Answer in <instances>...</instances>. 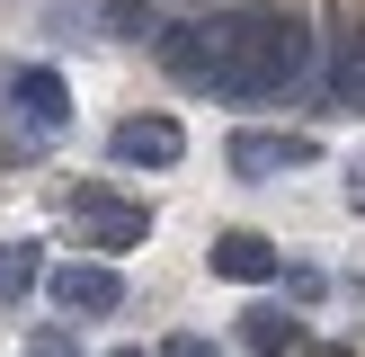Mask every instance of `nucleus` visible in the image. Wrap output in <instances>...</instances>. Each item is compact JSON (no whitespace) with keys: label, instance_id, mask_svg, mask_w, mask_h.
I'll list each match as a JSON object with an SVG mask.
<instances>
[{"label":"nucleus","instance_id":"1","mask_svg":"<svg viewBox=\"0 0 365 357\" xmlns=\"http://www.w3.org/2000/svg\"><path fill=\"white\" fill-rule=\"evenodd\" d=\"M160 63L187 89H214V99H267L312 63V36L285 9L250 0V9H223V18H178L160 36Z\"/></svg>","mask_w":365,"mask_h":357},{"label":"nucleus","instance_id":"2","mask_svg":"<svg viewBox=\"0 0 365 357\" xmlns=\"http://www.w3.org/2000/svg\"><path fill=\"white\" fill-rule=\"evenodd\" d=\"M71 125V89H63V71H45V63H27V71H9V116H0V152L9 161H36L53 134Z\"/></svg>","mask_w":365,"mask_h":357},{"label":"nucleus","instance_id":"3","mask_svg":"<svg viewBox=\"0 0 365 357\" xmlns=\"http://www.w3.org/2000/svg\"><path fill=\"white\" fill-rule=\"evenodd\" d=\"M178 152H187L178 116H125L116 134H107V161H116V170H170Z\"/></svg>","mask_w":365,"mask_h":357},{"label":"nucleus","instance_id":"4","mask_svg":"<svg viewBox=\"0 0 365 357\" xmlns=\"http://www.w3.org/2000/svg\"><path fill=\"white\" fill-rule=\"evenodd\" d=\"M45 286H53V303H63V313H116V303H125V277H116L107 259H63Z\"/></svg>","mask_w":365,"mask_h":357},{"label":"nucleus","instance_id":"5","mask_svg":"<svg viewBox=\"0 0 365 357\" xmlns=\"http://www.w3.org/2000/svg\"><path fill=\"white\" fill-rule=\"evenodd\" d=\"M214 277H232V286H267V277H285V250L267 241V232H223V241H214Z\"/></svg>","mask_w":365,"mask_h":357},{"label":"nucleus","instance_id":"6","mask_svg":"<svg viewBox=\"0 0 365 357\" xmlns=\"http://www.w3.org/2000/svg\"><path fill=\"white\" fill-rule=\"evenodd\" d=\"M71 206L89 214V250H134V241H152V206H107L98 188H81Z\"/></svg>","mask_w":365,"mask_h":357},{"label":"nucleus","instance_id":"7","mask_svg":"<svg viewBox=\"0 0 365 357\" xmlns=\"http://www.w3.org/2000/svg\"><path fill=\"white\" fill-rule=\"evenodd\" d=\"M321 152V143L312 134H232V170H241V178H277V170H294V161H312Z\"/></svg>","mask_w":365,"mask_h":357},{"label":"nucleus","instance_id":"8","mask_svg":"<svg viewBox=\"0 0 365 357\" xmlns=\"http://www.w3.org/2000/svg\"><path fill=\"white\" fill-rule=\"evenodd\" d=\"M241 348L250 357H294L303 348V321L277 313V303H250V313H241Z\"/></svg>","mask_w":365,"mask_h":357},{"label":"nucleus","instance_id":"9","mask_svg":"<svg viewBox=\"0 0 365 357\" xmlns=\"http://www.w3.org/2000/svg\"><path fill=\"white\" fill-rule=\"evenodd\" d=\"M330 99L365 107V36H339V63H330Z\"/></svg>","mask_w":365,"mask_h":357},{"label":"nucleus","instance_id":"10","mask_svg":"<svg viewBox=\"0 0 365 357\" xmlns=\"http://www.w3.org/2000/svg\"><path fill=\"white\" fill-rule=\"evenodd\" d=\"M45 277V259H36V241H0V303L27 295V286Z\"/></svg>","mask_w":365,"mask_h":357},{"label":"nucleus","instance_id":"11","mask_svg":"<svg viewBox=\"0 0 365 357\" xmlns=\"http://www.w3.org/2000/svg\"><path fill=\"white\" fill-rule=\"evenodd\" d=\"M27 357H81V339H71V331H63V321H45V331H36V339H27Z\"/></svg>","mask_w":365,"mask_h":357},{"label":"nucleus","instance_id":"12","mask_svg":"<svg viewBox=\"0 0 365 357\" xmlns=\"http://www.w3.org/2000/svg\"><path fill=\"white\" fill-rule=\"evenodd\" d=\"M160 357H223V348H214V339H196V331H187V339H170V348H160Z\"/></svg>","mask_w":365,"mask_h":357},{"label":"nucleus","instance_id":"13","mask_svg":"<svg viewBox=\"0 0 365 357\" xmlns=\"http://www.w3.org/2000/svg\"><path fill=\"white\" fill-rule=\"evenodd\" d=\"M348 206L365 214V161H348Z\"/></svg>","mask_w":365,"mask_h":357},{"label":"nucleus","instance_id":"14","mask_svg":"<svg viewBox=\"0 0 365 357\" xmlns=\"http://www.w3.org/2000/svg\"><path fill=\"white\" fill-rule=\"evenodd\" d=\"M116 357H143V348H116Z\"/></svg>","mask_w":365,"mask_h":357}]
</instances>
